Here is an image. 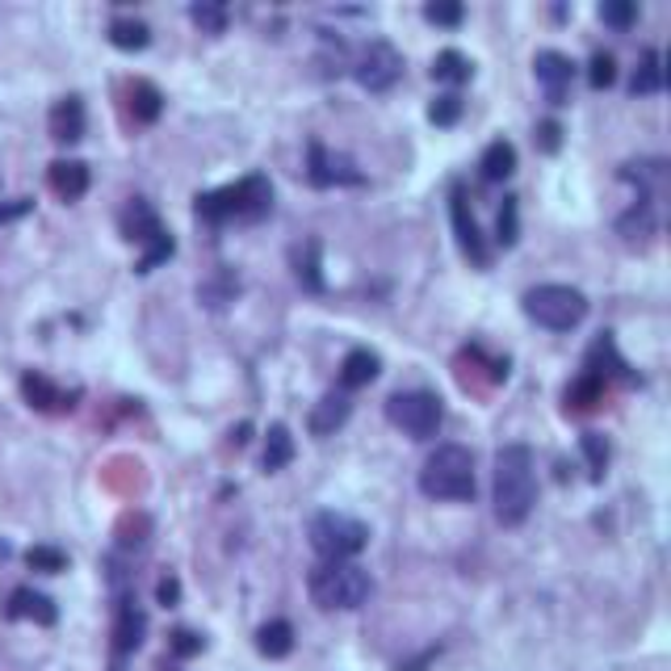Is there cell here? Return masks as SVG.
Wrapping results in <instances>:
<instances>
[{"instance_id":"1","label":"cell","mask_w":671,"mask_h":671,"mask_svg":"<svg viewBox=\"0 0 671 671\" xmlns=\"http://www.w3.org/2000/svg\"><path fill=\"white\" fill-rule=\"evenodd\" d=\"M491 500L500 525H525L533 503H537V457L528 445H503L496 454V482H491Z\"/></svg>"},{"instance_id":"2","label":"cell","mask_w":671,"mask_h":671,"mask_svg":"<svg viewBox=\"0 0 671 671\" xmlns=\"http://www.w3.org/2000/svg\"><path fill=\"white\" fill-rule=\"evenodd\" d=\"M193 211L202 223H215V227H227V223H261L269 211H273V185L261 172H248L243 181L227 185V190H211L197 193Z\"/></svg>"},{"instance_id":"3","label":"cell","mask_w":671,"mask_h":671,"mask_svg":"<svg viewBox=\"0 0 671 671\" xmlns=\"http://www.w3.org/2000/svg\"><path fill=\"white\" fill-rule=\"evenodd\" d=\"M429 500H475V454L466 445H436L420 470Z\"/></svg>"},{"instance_id":"4","label":"cell","mask_w":671,"mask_h":671,"mask_svg":"<svg viewBox=\"0 0 671 671\" xmlns=\"http://www.w3.org/2000/svg\"><path fill=\"white\" fill-rule=\"evenodd\" d=\"M307 588H311V600L319 609H328V613H349V609H361L369 592H374V583H369V571L357 567V562H319L307 579Z\"/></svg>"},{"instance_id":"5","label":"cell","mask_w":671,"mask_h":671,"mask_svg":"<svg viewBox=\"0 0 671 671\" xmlns=\"http://www.w3.org/2000/svg\"><path fill=\"white\" fill-rule=\"evenodd\" d=\"M307 537H311V550L323 558V562H353L365 542H369V528L361 525L357 516L349 512H336V508H323L315 512L311 525H307Z\"/></svg>"},{"instance_id":"6","label":"cell","mask_w":671,"mask_h":671,"mask_svg":"<svg viewBox=\"0 0 671 671\" xmlns=\"http://www.w3.org/2000/svg\"><path fill=\"white\" fill-rule=\"evenodd\" d=\"M525 303V315L537 323V328H550V332H571L579 328L583 319H588V298H583V289L576 286H533L521 298Z\"/></svg>"},{"instance_id":"7","label":"cell","mask_w":671,"mask_h":671,"mask_svg":"<svg viewBox=\"0 0 671 671\" xmlns=\"http://www.w3.org/2000/svg\"><path fill=\"white\" fill-rule=\"evenodd\" d=\"M386 420L395 429H403L411 441H429L441 432V420H445V408L432 390H399L386 399Z\"/></svg>"},{"instance_id":"8","label":"cell","mask_w":671,"mask_h":671,"mask_svg":"<svg viewBox=\"0 0 671 671\" xmlns=\"http://www.w3.org/2000/svg\"><path fill=\"white\" fill-rule=\"evenodd\" d=\"M353 76L361 80V89H369V93H390L399 84V76H403V55L390 47L386 38H374L357 55Z\"/></svg>"},{"instance_id":"9","label":"cell","mask_w":671,"mask_h":671,"mask_svg":"<svg viewBox=\"0 0 671 671\" xmlns=\"http://www.w3.org/2000/svg\"><path fill=\"white\" fill-rule=\"evenodd\" d=\"M307 181H311L315 190H332V185H361L365 172L349 156H336V151H328V147L315 139L307 147Z\"/></svg>"},{"instance_id":"10","label":"cell","mask_w":671,"mask_h":671,"mask_svg":"<svg viewBox=\"0 0 671 671\" xmlns=\"http://www.w3.org/2000/svg\"><path fill=\"white\" fill-rule=\"evenodd\" d=\"M533 76H537V84H542V93H546L550 105H567L571 80H576V64L562 50H537L533 55Z\"/></svg>"},{"instance_id":"11","label":"cell","mask_w":671,"mask_h":671,"mask_svg":"<svg viewBox=\"0 0 671 671\" xmlns=\"http://www.w3.org/2000/svg\"><path fill=\"white\" fill-rule=\"evenodd\" d=\"M450 215H454L457 248H462L470 261L479 264V269H487L491 252H487V240H482L479 223H475V215H470V197H466V190H462V185H454V193H450Z\"/></svg>"},{"instance_id":"12","label":"cell","mask_w":671,"mask_h":671,"mask_svg":"<svg viewBox=\"0 0 671 671\" xmlns=\"http://www.w3.org/2000/svg\"><path fill=\"white\" fill-rule=\"evenodd\" d=\"M118 231H122V240L147 248L151 240H160V236H164V223H160V215L151 211V202H144V197H130V202L122 206V215H118Z\"/></svg>"},{"instance_id":"13","label":"cell","mask_w":671,"mask_h":671,"mask_svg":"<svg viewBox=\"0 0 671 671\" xmlns=\"http://www.w3.org/2000/svg\"><path fill=\"white\" fill-rule=\"evenodd\" d=\"M4 617H13V622H38V625H55L59 622V609H55V600L43 596V592H34V588H18L9 604H4Z\"/></svg>"},{"instance_id":"14","label":"cell","mask_w":671,"mask_h":671,"mask_svg":"<svg viewBox=\"0 0 671 671\" xmlns=\"http://www.w3.org/2000/svg\"><path fill=\"white\" fill-rule=\"evenodd\" d=\"M50 139L55 144H76V139H84V101L80 96H59L55 105H50Z\"/></svg>"},{"instance_id":"15","label":"cell","mask_w":671,"mask_h":671,"mask_svg":"<svg viewBox=\"0 0 671 671\" xmlns=\"http://www.w3.org/2000/svg\"><path fill=\"white\" fill-rule=\"evenodd\" d=\"M47 181L59 202H80L89 193V164L84 160H55L47 168Z\"/></svg>"},{"instance_id":"16","label":"cell","mask_w":671,"mask_h":671,"mask_svg":"<svg viewBox=\"0 0 671 671\" xmlns=\"http://www.w3.org/2000/svg\"><path fill=\"white\" fill-rule=\"evenodd\" d=\"M349 416H353V399L344 395V390H332V395H323L319 403L311 408V432L315 436H332L336 429H344L349 424Z\"/></svg>"},{"instance_id":"17","label":"cell","mask_w":671,"mask_h":671,"mask_svg":"<svg viewBox=\"0 0 671 671\" xmlns=\"http://www.w3.org/2000/svg\"><path fill=\"white\" fill-rule=\"evenodd\" d=\"M22 395H25V403L34 411H64V408H72V395H64L59 386L50 383V378H43V374H22Z\"/></svg>"},{"instance_id":"18","label":"cell","mask_w":671,"mask_h":671,"mask_svg":"<svg viewBox=\"0 0 671 671\" xmlns=\"http://www.w3.org/2000/svg\"><path fill=\"white\" fill-rule=\"evenodd\" d=\"M378 369H383L378 353H369V349H353L349 357L340 361V386H344V395H349V390H361V386H369L374 378H378Z\"/></svg>"},{"instance_id":"19","label":"cell","mask_w":671,"mask_h":671,"mask_svg":"<svg viewBox=\"0 0 671 671\" xmlns=\"http://www.w3.org/2000/svg\"><path fill=\"white\" fill-rule=\"evenodd\" d=\"M144 613L135 609V600H122L118 604V622H114V650L130 655V650L144 642Z\"/></svg>"},{"instance_id":"20","label":"cell","mask_w":671,"mask_h":671,"mask_svg":"<svg viewBox=\"0 0 671 671\" xmlns=\"http://www.w3.org/2000/svg\"><path fill=\"white\" fill-rule=\"evenodd\" d=\"M264 470L273 475V470H286L289 462H294V436H289L286 424H269V432H264Z\"/></svg>"},{"instance_id":"21","label":"cell","mask_w":671,"mask_h":671,"mask_svg":"<svg viewBox=\"0 0 671 671\" xmlns=\"http://www.w3.org/2000/svg\"><path fill=\"white\" fill-rule=\"evenodd\" d=\"M479 168H482V181H508V177L516 172V147L508 144V139H496V144H487Z\"/></svg>"},{"instance_id":"22","label":"cell","mask_w":671,"mask_h":671,"mask_svg":"<svg viewBox=\"0 0 671 671\" xmlns=\"http://www.w3.org/2000/svg\"><path fill=\"white\" fill-rule=\"evenodd\" d=\"M659 89H663V55H659V50H647V55L638 59L634 76H629V93L655 96Z\"/></svg>"},{"instance_id":"23","label":"cell","mask_w":671,"mask_h":671,"mask_svg":"<svg viewBox=\"0 0 671 671\" xmlns=\"http://www.w3.org/2000/svg\"><path fill=\"white\" fill-rule=\"evenodd\" d=\"M257 650L264 659H286L294 650V625L289 622H264L261 634H257Z\"/></svg>"},{"instance_id":"24","label":"cell","mask_w":671,"mask_h":671,"mask_svg":"<svg viewBox=\"0 0 671 671\" xmlns=\"http://www.w3.org/2000/svg\"><path fill=\"white\" fill-rule=\"evenodd\" d=\"M130 110H135V122H156L164 114V93L151 80H135L130 84Z\"/></svg>"},{"instance_id":"25","label":"cell","mask_w":671,"mask_h":671,"mask_svg":"<svg viewBox=\"0 0 671 671\" xmlns=\"http://www.w3.org/2000/svg\"><path fill=\"white\" fill-rule=\"evenodd\" d=\"M604 386H609L604 378H596V374H588V369H583L576 383L567 386V408H571V411H592L600 399H604Z\"/></svg>"},{"instance_id":"26","label":"cell","mask_w":671,"mask_h":671,"mask_svg":"<svg viewBox=\"0 0 671 671\" xmlns=\"http://www.w3.org/2000/svg\"><path fill=\"white\" fill-rule=\"evenodd\" d=\"M432 76L445 80V84H466V80L475 76V64H470L462 50H441V55L432 59Z\"/></svg>"},{"instance_id":"27","label":"cell","mask_w":671,"mask_h":671,"mask_svg":"<svg viewBox=\"0 0 671 671\" xmlns=\"http://www.w3.org/2000/svg\"><path fill=\"white\" fill-rule=\"evenodd\" d=\"M294 273L307 289H323V273H319V240H307L303 248H294Z\"/></svg>"},{"instance_id":"28","label":"cell","mask_w":671,"mask_h":671,"mask_svg":"<svg viewBox=\"0 0 671 671\" xmlns=\"http://www.w3.org/2000/svg\"><path fill=\"white\" fill-rule=\"evenodd\" d=\"M110 43L118 50H144L151 43V30L135 18H118V22H110Z\"/></svg>"},{"instance_id":"29","label":"cell","mask_w":671,"mask_h":671,"mask_svg":"<svg viewBox=\"0 0 671 671\" xmlns=\"http://www.w3.org/2000/svg\"><path fill=\"white\" fill-rule=\"evenodd\" d=\"M25 562H30L34 571H43V576L68 571V554L55 550V546H30V550H25Z\"/></svg>"},{"instance_id":"30","label":"cell","mask_w":671,"mask_h":671,"mask_svg":"<svg viewBox=\"0 0 671 671\" xmlns=\"http://www.w3.org/2000/svg\"><path fill=\"white\" fill-rule=\"evenodd\" d=\"M496 240L503 248H512V243L521 240V206H516V197H503V211L496 218Z\"/></svg>"},{"instance_id":"31","label":"cell","mask_w":671,"mask_h":671,"mask_svg":"<svg viewBox=\"0 0 671 671\" xmlns=\"http://www.w3.org/2000/svg\"><path fill=\"white\" fill-rule=\"evenodd\" d=\"M600 22L613 25V30H629L638 22V4L634 0H604L600 4Z\"/></svg>"},{"instance_id":"32","label":"cell","mask_w":671,"mask_h":671,"mask_svg":"<svg viewBox=\"0 0 671 671\" xmlns=\"http://www.w3.org/2000/svg\"><path fill=\"white\" fill-rule=\"evenodd\" d=\"M190 18L202 25L206 34H223V30H227V9H223V4H215V0H202V4H193Z\"/></svg>"},{"instance_id":"33","label":"cell","mask_w":671,"mask_h":671,"mask_svg":"<svg viewBox=\"0 0 671 671\" xmlns=\"http://www.w3.org/2000/svg\"><path fill=\"white\" fill-rule=\"evenodd\" d=\"M457 118H462V96H457V93H441V96H432V105H429V122H436V126H454Z\"/></svg>"},{"instance_id":"34","label":"cell","mask_w":671,"mask_h":671,"mask_svg":"<svg viewBox=\"0 0 671 671\" xmlns=\"http://www.w3.org/2000/svg\"><path fill=\"white\" fill-rule=\"evenodd\" d=\"M613 80H617V59H613L609 50H596V55H592V68H588V84H592V89H609Z\"/></svg>"},{"instance_id":"35","label":"cell","mask_w":671,"mask_h":671,"mask_svg":"<svg viewBox=\"0 0 671 671\" xmlns=\"http://www.w3.org/2000/svg\"><path fill=\"white\" fill-rule=\"evenodd\" d=\"M583 454H588V466H592V479L604 475V466H609V441L600 436V432H583Z\"/></svg>"},{"instance_id":"36","label":"cell","mask_w":671,"mask_h":671,"mask_svg":"<svg viewBox=\"0 0 671 671\" xmlns=\"http://www.w3.org/2000/svg\"><path fill=\"white\" fill-rule=\"evenodd\" d=\"M172 252H177V240H172V236L164 231L160 240H151L144 248V257H139V273H151V269H156V264H164Z\"/></svg>"},{"instance_id":"37","label":"cell","mask_w":671,"mask_h":671,"mask_svg":"<svg viewBox=\"0 0 671 671\" xmlns=\"http://www.w3.org/2000/svg\"><path fill=\"white\" fill-rule=\"evenodd\" d=\"M424 18H429L432 25H462L466 9H462L457 0H436V4H424Z\"/></svg>"},{"instance_id":"38","label":"cell","mask_w":671,"mask_h":671,"mask_svg":"<svg viewBox=\"0 0 671 671\" xmlns=\"http://www.w3.org/2000/svg\"><path fill=\"white\" fill-rule=\"evenodd\" d=\"M202 647H206V638H202V634H193V629H177V634H172V655H181V659L202 655Z\"/></svg>"},{"instance_id":"39","label":"cell","mask_w":671,"mask_h":671,"mask_svg":"<svg viewBox=\"0 0 671 671\" xmlns=\"http://www.w3.org/2000/svg\"><path fill=\"white\" fill-rule=\"evenodd\" d=\"M34 211V202L30 197H13V202H0V227L4 223H18V218H25Z\"/></svg>"},{"instance_id":"40","label":"cell","mask_w":671,"mask_h":671,"mask_svg":"<svg viewBox=\"0 0 671 671\" xmlns=\"http://www.w3.org/2000/svg\"><path fill=\"white\" fill-rule=\"evenodd\" d=\"M156 592H160V604H168V609H172V604L181 600V583H177L172 576H164V579H160V588H156Z\"/></svg>"},{"instance_id":"41","label":"cell","mask_w":671,"mask_h":671,"mask_svg":"<svg viewBox=\"0 0 671 671\" xmlns=\"http://www.w3.org/2000/svg\"><path fill=\"white\" fill-rule=\"evenodd\" d=\"M537 130H542V147H546V151H558V135H562V126H558V122H542Z\"/></svg>"}]
</instances>
